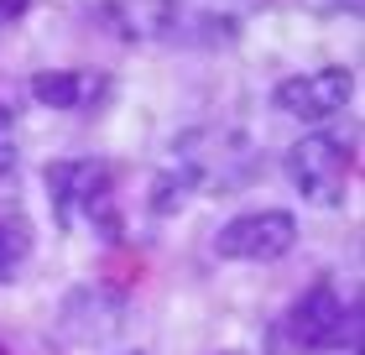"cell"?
Wrapping results in <instances>:
<instances>
[{"label":"cell","mask_w":365,"mask_h":355,"mask_svg":"<svg viewBox=\"0 0 365 355\" xmlns=\"http://www.w3.org/2000/svg\"><path fill=\"white\" fill-rule=\"evenodd\" d=\"M287 183L297 189L303 204L334 209L344 199V183H350V141L334 136V131H308L287 146Z\"/></svg>","instance_id":"cell-1"},{"label":"cell","mask_w":365,"mask_h":355,"mask_svg":"<svg viewBox=\"0 0 365 355\" xmlns=\"http://www.w3.org/2000/svg\"><path fill=\"white\" fill-rule=\"evenodd\" d=\"M47 199H53L58 219L68 225L73 214H84L99 225L105 241L120 235V214H115V178L105 162H53L47 167Z\"/></svg>","instance_id":"cell-2"},{"label":"cell","mask_w":365,"mask_h":355,"mask_svg":"<svg viewBox=\"0 0 365 355\" xmlns=\"http://www.w3.org/2000/svg\"><path fill=\"white\" fill-rule=\"evenodd\" d=\"M120 329H125V293H120V287H110V282L73 287V293L63 298V309H58V334L68 345H78V350L105 345Z\"/></svg>","instance_id":"cell-3"},{"label":"cell","mask_w":365,"mask_h":355,"mask_svg":"<svg viewBox=\"0 0 365 355\" xmlns=\"http://www.w3.org/2000/svg\"><path fill=\"white\" fill-rule=\"evenodd\" d=\"M297 246V219L287 209H251L235 214L230 225L214 235V251L225 261H277Z\"/></svg>","instance_id":"cell-4"},{"label":"cell","mask_w":365,"mask_h":355,"mask_svg":"<svg viewBox=\"0 0 365 355\" xmlns=\"http://www.w3.org/2000/svg\"><path fill=\"white\" fill-rule=\"evenodd\" d=\"M350 89H355L350 69H308V74L282 79V84H277V94H272V105H277L282 115H292V121L319 126V121H329V115H339V110H344Z\"/></svg>","instance_id":"cell-5"},{"label":"cell","mask_w":365,"mask_h":355,"mask_svg":"<svg viewBox=\"0 0 365 355\" xmlns=\"http://www.w3.org/2000/svg\"><path fill=\"white\" fill-rule=\"evenodd\" d=\"M350 319L355 314H344L339 293L329 282H319L287 309V334H292V345H303V350H329V345L344 340V324H350Z\"/></svg>","instance_id":"cell-6"},{"label":"cell","mask_w":365,"mask_h":355,"mask_svg":"<svg viewBox=\"0 0 365 355\" xmlns=\"http://www.w3.org/2000/svg\"><path fill=\"white\" fill-rule=\"evenodd\" d=\"M99 21L120 42H157L182 21V11H178V0H105Z\"/></svg>","instance_id":"cell-7"},{"label":"cell","mask_w":365,"mask_h":355,"mask_svg":"<svg viewBox=\"0 0 365 355\" xmlns=\"http://www.w3.org/2000/svg\"><path fill=\"white\" fill-rule=\"evenodd\" d=\"M31 246H37V235H31V219H21V214H0V282L21 277V266L31 261Z\"/></svg>","instance_id":"cell-8"},{"label":"cell","mask_w":365,"mask_h":355,"mask_svg":"<svg viewBox=\"0 0 365 355\" xmlns=\"http://www.w3.org/2000/svg\"><path fill=\"white\" fill-rule=\"evenodd\" d=\"M31 94H37V105L47 110H78L84 105V94H89V79L84 74H37L31 79Z\"/></svg>","instance_id":"cell-9"},{"label":"cell","mask_w":365,"mask_h":355,"mask_svg":"<svg viewBox=\"0 0 365 355\" xmlns=\"http://www.w3.org/2000/svg\"><path fill=\"white\" fill-rule=\"evenodd\" d=\"M303 6L313 11V16H339V11H360V0H303Z\"/></svg>","instance_id":"cell-10"},{"label":"cell","mask_w":365,"mask_h":355,"mask_svg":"<svg viewBox=\"0 0 365 355\" xmlns=\"http://www.w3.org/2000/svg\"><path fill=\"white\" fill-rule=\"evenodd\" d=\"M31 0H0V21H11V16H21Z\"/></svg>","instance_id":"cell-11"},{"label":"cell","mask_w":365,"mask_h":355,"mask_svg":"<svg viewBox=\"0 0 365 355\" xmlns=\"http://www.w3.org/2000/svg\"><path fill=\"white\" fill-rule=\"evenodd\" d=\"M11 167H16V146H11V141H0V178H6Z\"/></svg>","instance_id":"cell-12"},{"label":"cell","mask_w":365,"mask_h":355,"mask_svg":"<svg viewBox=\"0 0 365 355\" xmlns=\"http://www.w3.org/2000/svg\"><path fill=\"white\" fill-rule=\"evenodd\" d=\"M11 121H16V110H11V105H0V141L11 136Z\"/></svg>","instance_id":"cell-13"},{"label":"cell","mask_w":365,"mask_h":355,"mask_svg":"<svg viewBox=\"0 0 365 355\" xmlns=\"http://www.w3.org/2000/svg\"><path fill=\"white\" fill-rule=\"evenodd\" d=\"M125 355H146V350H125Z\"/></svg>","instance_id":"cell-14"},{"label":"cell","mask_w":365,"mask_h":355,"mask_svg":"<svg viewBox=\"0 0 365 355\" xmlns=\"http://www.w3.org/2000/svg\"><path fill=\"white\" fill-rule=\"evenodd\" d=\"M0 355H6V350H0Z\"/></svg>","instance_id":"cell-15"},{"label":"cell","mask_w":365,"mask_h":355,"mask_svg":"<svg viewBox=\"0 0 365 355\" xmlns=\"http://www.w3.org/2000/svg\"><path fill=\"white\" fill-rule=\"evenodd\" d=\"M230 355H235V350H230Z\"/></svg>","instance_id":"cell-16"}]
</instances>
